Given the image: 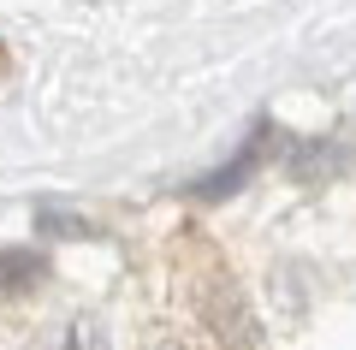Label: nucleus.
Segmentation results:
<instances>
[{"label": "nucleus", "instance_id": "1", "mask_svg": "<svg viewBox=\"0 0 356 350\" xmlns=\"http://www.w3.org/2000/svg\"><path fill=\"white\" fill-rule=\"evenodd\" d=\"M42 350H113V344H107L102 315H65L42 333Z\"/></svg>", "mask_w": 356, "mask_h": 350}, {"label": "nucleus", "instance_id": "2", "mask_svg": "<svg viewBox=\"0 0 356 350\" xmlns=\"http://www.w3.org/2000/svg\"><path fill=\"white\" fill-rule=\"evenodd\" d=\"M36 255H0V285H13V273H36Z\"/></svg>", "mask_w": 356, "mask_h": 350}]
</instances>
